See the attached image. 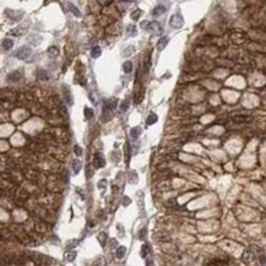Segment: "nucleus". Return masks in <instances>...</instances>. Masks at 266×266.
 <instances>
[{
    "label": "nucleus",
    "instance_id": "nucleus-1",
    "mask_svg": "<svg viewBox=\"0 0 266 266\" xmlns=\"http://www.w3.org/2000/svg\"><path fill=\"white\" fill-rule=\"evenodd\" d=\"M31 55H32V49H31L30 47H26V46L21 47V48L15 53V57H16L17 59H21V60H27Z\"/></svg>",
    "mask_w": 266,
    "mask_h": 266
},
{
    "label": "nucleus",
    "instance_id": "nucleus-2",
    "mask_svg": "<svg viewBox=\"0 0 266 266\" xmlns=\"http://www.w3.org/2000/svg\"><path fill=\"white\" fill-rule=\"evenodd\" d=\"M169 25L173 28H182L184 25V19L180 14H174L169 19Z\"/></svg>",
    "mask_w": 266,
    "mask_h": 266
},
{
    "label": "nucleus",
    "instance_id": "nucleus-3",
    "mask_svg": "<svg viewBox=\"0 0 266 266\" xmlns=\"http://www.w3.org/2000/svg\"><path fill=\"white\" fill-rule=\"evenodd\" d=\"M118 105V99L117 98H111V99H105L104 101V105H103V113H111L113 112Z\"/></svg>",
    "mask_w": 266,
    "mask_h": 266
},
{
    "label": "nucleus",
    "instance_id": "nucleus-4",
    "mask_svg": "<svg viewBox=\"0 0 266 266\" xmlns=\"http://www.w3.org/2000/svg\"><path fill=\"white\" fill-rule=\"evenodd\" d=\"M61 90H63V95H64L65 103H68L69 105H72V104H74V99H72V95H71L70 87H69L68 85H63V86H61Z\"/></svg>",
    "mask_w": 266,
    "mask_h": 266
},
{
    "label": "nucleus",
    "instance_id": "nucleus-5",
    "mask_svg": "<svg viewBox=\"0 0 266 266\" xmlns=\"http://www.w3.org/2000/svg\"><path fill=\"white\" fill-rule=\"evenodd\" d=\"M93 166H95V168H102V167L105 166V158H104V156L101 152L95 153V156H93Z\"/></svg>",
    "mask_w": 266,
    "mask_h": 266
},
{
    "label": "nucleus",
    "instance_id": "nucleus-6",
    "mask_svg": "<svg viewBox=\"0 0 266 266\" xmlns=\"http://www.w3.org/2000/svg\"><path fill=\"white\" fill-rule=\"evenodd\" d=\"M43 41V37L41 34H37V33H33L31 36H28V43L32 44V46H39Z\"/></svg>",
    "mask_w": 266,
    "mask_h": 266
},
{
    "label": "nucleus",
    "instance_id": "nucleus-7",
    "mask_svg": "<svg viewBox=\"0 0 266 266\" xmlns=\"http://www.w3.org/2000/svg\"><path fill=\"white\" fill-rule=\"evenodd\" d=\"M22 77V74H21V71H12V72H10L9 75H7V80L9 81H11V82H16V81H19V80Z\"/></svg>",
    "mask_w": 266,
    "mask_h": 266
},
{
    "label": "nucleus",
    "instance_id": "nucleus-8",
    "mask_svg": "<svg viewBox=\"0 0 266 266\" xmlns=\"http://www.w3.org/2000/svg\"><path fill=\"white\" fill-rule=\"evenodd\" d=\"M164 12H166V6H164V5H157V6H155L153 10H152V15L157 17V16L163 15Z\"/></svg>",
    "mask_w": 266,
    "mask_h": 266
},
{
    "label": "nucleus",
    "instance_id": "nucleus-9",
    "mask_svg": "<svg viewBox=\"0 0 266 266\" xmlns=\"http://www.w3.org/2000/svg\"><path fill=\"white\" fill-rule=\"evenodd\" d=\"M76 255H77V253L75 251V250H69V251H66L65 254H64V259L66 260V261H74L75 259H76Z\"/></svg>",
    "mask_w": 266,
    "mask_h": 266
},
{
    "label": "nucleus",
    "instance_id": "nucleus-10",
    "mask_svg": "<svg viewBox=\"0 0 266 266\" xmlns=\"http://www.w3.org/2000/svg\"><path fill=\"white\" fill-rule=\"evenodd\" d=\"M168 42H169V38H168V37H162V38L158 41V43H157V49H158V50H163V49L166 48V46L168 44Z\"/></svg>",
    "mask_w": 266,
    "mask_h": 266
},
{
    "label": "nucleus",
    "instance_id": "nucleus-11",
    "mask_svg": "<svg viewBox=\"0 0 266 266\" xmlns=\"http://www.w3.org/2000/svg\"><path fill=\"white\" fill-rule=\"evenodd\" d=\"M3 49L4 50H10L12 47H14V41L12 39H10V38H5L4 41H3Z\"/></svg>",
    "mask_w": 266,
    "mask_h": 266
},
{
    "label": "nucleus",
    "instance_id": "nucleus-12",
    "mask_svg": "<svg viewBox=\"0 0 266 266\" xmlns=\"http://www.w3.org/2000/svg\"><path fill=\"white\" fill-rule=\"evenodd\" d=\"M47 54H48V57L49 58H55L58 54H59V50H58V48L57 47H49L48 48V50H47Z\"/></svg>",
    "mask_w": 266,
    "mask_h": 266
},
{
    "label": "nucleus",
    "instance_id": "nucleus-13",
    "mask_svg": "<svg viewBox=\"0 0 266 266\" xmlns=\"http://www.w3.org/2000/svg\"><path fill=\"white\" fill-rule=\"evenodd\" d=\"M81 167H82L81 161H80V159H74V162H72V170H74L75 174H77V173L81 170Z\"/></svg>",
    "mask_w": 266,
    "mask_h": 266
},
{
    "label": "nucleus",
    "instance_id": "nucleus-14",
    "mask_svg": "<svg viewBox=\"0 0 266 266\" xmlns=\"http://www.w3.org/2000/svg\"><path fill=\"white\" fill-rule=\"evenodd\" d=\"M140 135H141V128L140 126H135V128H132L130 130V136L132 139H137Z\"/></svg>",
    "mask_w": 266,
    "mask_h": 266
},
{
    "label": "nucleus",
    "instance_id": "nucleus-15",
    "mask_svg": "<svg viewBox=\"0 0 266 266\" xmlns=\"http://www.w3.org/2000/svg\"><path fill=\"white\" fill-rule=\"evenodd\" d=\"M102 54V50H101V47L99 46H95L93 48H92V50H91V57L92 58H98L99 55Z\"/></svg>",
    "mask_w": 266,
    "mask_h": 266
},
{
    "label": "nucleus",
    "instance_id": "nucleus-16",
    "mask_svg": "<svg viewBox=\"0 0 266 266\" xmlns=\"http://www.w3.org/2000/svg\"><path fill=\"white\" fill-rule=\"evenodd\" d=\"M68 7H69V10L72 12V14L76 16V17H81V12H80V10L74 5V4H71V3H68Z\"/></svg>",
    "mask_w": 266,
    "mask_h": 266
},
{
    "label": "nucleus",
    "instance_id": "nucleus-17",
    "mask_svg": "<svg viewBox=\"0 0 266 266\" xmlns=\"http://www.w3.org/2000/svg\"><path fill=\"white\" fill-rule=\"evenodd\" d=\"M125 253H126V248L125 247H118V249L115 251V255H117L118 259H123L124 255H125Z\"/></svg>",
    "mask_w": 266,
    "mask_h": 266
},
{
    "label": "nucleus",
    "instance_id": "nucleus-18",
    "mask_svg": "<svg viewBox=\"0 0 266 266\" xmlns=\"http://www.w3.org/2000/svg\"><path fill=\"white\" fill-rule=\"evenodd\" d=\"M157 120H158V117H157V114L151 113V114L147 117V119H146V123H147L149 125H152V124H155Z\"/></svg>",
    "mask_w": 266,
    "mask_h": 266
},
{
    "label": "nucleus",
    "instance_id": "nucleus-19",
    "mask_svg": "<svg viewBox=\"0 0 266 266\" xmlns=\"http://www.w3.org/2000/svg\"><path fill=\"white\" fill-rule=\"evenodd\" d=\"M126 34H129V36H136L137 34V31H136V27L134 25H129V26H126Z\"/></svg>",
    "mask_w": 266,
    "mask_h": 266
},
{
    "label": "nucleus",
    "instance_id": "nucleus-20",
    "mask_svg": "<svg viewBox=\"0 0 266 266\" xmlns=\"http://www.w3.org/2000/svg\"><path fill=\"white\" fill-rule=\"evenodd\" d=\"M123 70H124L125 74L131 72V70H132V64H131V61H125V63L123 64Z\"/></svg>",
    "mask_w": 266,
    "mask_h": 266
},
{
    "label": "nucleus",
    "instance_id": "nucleus-21",
    "mask_svg": "<svg viewBox=\"0 0 266 266\" xmlns=\"http://www.w3.org/2000/svg\"><path fill=\"white\" fill-rule=\"evenodd\" d=\"M98 241H99V244H101L102 247H104L105 242H107V233H104V232L99 233V234H98Z\"/></svg>",
    "mask_w": 266,
    "mask_h": 266
},
{
    "label": "nucleus",
    "instance_id": "nucleus-22",
    "mask_svg": "<svg viewBox=\"0 0 266 266\" xmlns=\"http://www.w3.org/2000/svg\"><path fill=\"white\" fill-rule=\"evenodd\" d=\"M85 118L86 119H91L92 117H93V109L92 108H88V107H85Z\"/></svg>",
    "mask_w": 266,
    "mask_h": 266
},
{
    "label": "nucleus",
    "instance_id": "nucleus-23",
    "mask_svg": "<svg viewBox=\"0 0 266 266\" xmlns=\"http://www.w3.org/2000/svg\"><path fill=\"white\" fill-rule=\"evenodd\" d=\"M134 53H135V47L130 46V47H128V48L125 49V52H124V55H125V57H130L131 54H134Z\"/></svg>",
    "mask_w": 266,
    "mask_h": 266
},
{
    "label": "nucleus",
    "instance_id": "nucleus-24",
    "mask_svg": "<svg viewBox=\"0 0 266 266\" xmlns=\"http://www.w3.org/2000/svg\"><path fill=\"white\" fill-rule=\"evenodd\" d=\"M59 111H60V114L64 117V118H68V109H66V107H64L63 104L59 105Z\"/></svg>",
    "mask_w": 266,
    "mask_h": 266
},
{
    "label": "nucleus",
    "instance_id": "nucleus-25",
    "mask_svg": "<svg viewBox=\"0 0 266 266\" xmlns=\"http://www.w3.org/2000/svg\"><path fill=\"white\" fill-rule=\"evenodd\" d=\"M147 253H149V247L146 245V244H143V245L141 247V256H142V258H146Z\"/></svg>",
    "mask_w": 266,
    "mask_h": 266
},
{
    "label": "nucleus",
    "instance_id": "nucleus-26",
    "mask_svg": "<svg viewBox=\"0 0 266 266\" xmlns=\"http://www.w3.org/2000/svg\"><path fill=\"white\" fill-rule=\"evenodd\" d=\"M74 152H75L76 156H81V155H82V149L78 145H75V146H74Z\"/></svg>",
    "mask_w": 266,
    "mask_h": 266
},
{
    "label": "nucleus",
    "instance_id": "nucleus-27",
    "mask_svg": "<svg viewBox=\"0 0 266 266\" xmlns=\"http://www.w3.org/2000/svg\"><path fill=\"white\" fill-rule=\"evenodd\" d=\"M150 21H142L141 22V28L142 30H146V31H149V28H150Z\"/></svg>",
    "mask_w": 266,
    "mask_h": 266
},
{
    "label": "nucleus",
    "instance_id": "nucleus-28",
    "mask_svg": "<svg viewBox=\"0 0 266 266\" xmlns=\"http://www.w3.org/2000/svg\"><path fill=\"white\" fill-rule=\"evenodd\" d=\"M140 14H141V10H136L135 12H132L131 17L134 19V20H137V19H139V16H140Z\"/></svg>",
    "mask_w": 266,
    "mask_h": 266
},
{
    "label": "nucleus",
    "instance_id": "nucleus-29",
    "mask_svg": "<svg viewBox=\"0 0 266 266\" xmlns=\"http://www.w3.org/2000/svg\"><path fill=\"white\" fill-rule=\"evenodd\" d=\"M128 108H129V101L126 99V101H124L122 103V111H126Z\"/></svg>",
    "mask_w": 266,
    "mask_h": 266
},
{
    "label": "nucleus",
    "instance_id": "nucleus-30",
    "mask_svg": "<svg viewBox=\"0 0 266 266\" xmlns=\"http://www.w3.org/2000/svg\"><path fill=\"white\" fill-rule=\"evenodd\" d=\"M98 187L102 189V188H105L107 187V180L105 179H102V180H99V184H98Z\"/></svg>",
    "mask_w": 266,
    "mask_h": 266
},
{
    "label": "nucleus",
    "instance_id": "nucleus-31",
    "mask_svg": "<svg viewBox=\"0 0 266 266\" xmlns=\"http://www.w3.org/2000/svg\"><path fill=\"white\" fill-rule=\"evenodd\" d=\"M145 235H146V228H142V229L140 231L139 238H140V239H143V238H145Z\"/></svg>",
    "mask_w": 266,
    "mask_h": 266
},
{
    "label": "nucleus",
    "instance_id": "nucleus-32",
    "mask_svg": "<svg viewBox=\"0 0 266 266\" xmlns=\"http://www.w3.org/2000/svg\"><path fill=\"white\" fill-rule=\"evenodd\" d=\"M249 117H234V120H249Z\"/></svg>",
    "mask_w": 266,
    "mask_h": 266
},
{
    "label": "nucleus",
    "instance_id": "nucleus-33",
    "mask_svg": "<svg viewBox=\"0 0 266 266\" xmlns=\"http://www.w3.org/2000/svg\"><path fill=\"white\" fill-rule=\"evenodd\" d=\"M64 180H65V183H69V173H68V170H65V174H64Z\"/></svg>",
    "mask_w": 266,
    "mask_h": 266
},
{
    "label": "nucleus",
    "instance_id": "nucleus-34",
    "mask_svg": "<svg viewBox=\"0 0 266 266\" xmlns=\"http://www.w3.org/2000/svg\"><path fill=\"white\" fill-rule=\"evenodd\" d=\"M76 244H77V242H75V241H74V239H72V242H70V243H69V244H68V248H69V249H70V248H72V247H75V245H76Z\"/></svg>",
    "mask_w": 266,
    "mask_h": 266
},
{
    "label": "nucleus",
    "instance_id": "nucleus-35",
    "mask_svg": "<svg viewBox=\"0 0 266 266\" xmlns=\"http://www.w3.org/2000/svg\"><path fill=\"white\" fill-rule=\"evenodd\" d=\"M123 200H125V204H124L125 206H126V205H129V204L131 202V200H130V199H129V197H126V196H125V197L123 199Z\"/></svg>",
    "mask_w": 266,
    "mask_h": 266
}]
</instances>
